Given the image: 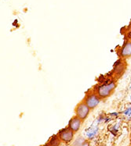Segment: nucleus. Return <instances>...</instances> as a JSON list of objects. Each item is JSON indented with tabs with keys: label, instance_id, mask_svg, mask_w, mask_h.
Masks as SVG:
<instances>
[{
	"label": "nucleus",
	"instance_id": "obj_3",
	"mask_svg": "<svg viewBox=\"0 0 131 146\" xmlns=\"http://www.w3.org/2000/svg\"><path fill=\"white\" fill-rule=\"evenodd\" d=\"M90 110H91L87 106V104L83 101H82L76 106L75 109V116L84 121L89 116Z\"/></svg>",
	"mask_w": 131,
	"mask_h": 146
},
{
	"label": "nucleus",
	"instance_id": "obj_12",
	"mask_svg": "<svg viewBox=\"0 0 131 146\" xmlns=\"http://www.w3.org/2000/svg\"><path fill=\"white\" fill-rule=\"evenodd\" d=\"M79 146H89V142L88 141L86 140L85 141H84L83 143L82 144V145H80Z\"/></svg>",
	"mask_w": 131,
	"mask_h": 146
},
{
	"label": "nucleus",
	"instance_id": "obj_1",
	"mask_svg": "<svg viewBox=\"0 0 131 146\" xmlns=\"http://www.w3.org/2000/svg\"><path fill=\"white\" fill-rule=\"evenodd\" d=\"M116 88V83L114 81H111L101 84L96 85L93 88V91L98 95L100 98L104 99L109 97L113 93Z\"/></svg>",
	"mask_w": 131,
	"mask_h": 146
},
{
	"label": "nucleus",
	"instance_id": "obj_7",
	"mask_svg": "<svg viewBox=\"0 0 131 146\" xmlns=\"http://www.w3.org/2000/svg\"><path fill=\"white\" fill-rule=\"evenodd\" d=\"M126 67V64L124 63L123 60L122 59L119 60V62L116 63V66L114 67V74L116 76H121L122 74H123V73L125 71Z\"/></svg>",
	"mask_w": 131,
	"mask_h": 146
},
{
	"label": "nucleus",
	"instance_id": "obj_5",
	"mask_svg": "<svg viewBox=\"0 0 131 146\" xmlns=\"http://www.w3.org/2000/svg\"><path fill=\"white\" fill-rule=\"evenodd\" d=\"M119 56L122 60H126L131 57V40L128 39L120 48L119 52Z\"/></svg>",
	"mask_w": 131,
	"mask_h": 146
},
{
	"label": "nucleus",
	"instance_id": "obj_6",
	"mask_svg": "<svg viewBox=\"0 0 131 146\" xmlns=\"http://www.w3.org/2000/svg\"><path fill=\"white\" fill-rule=\"evenodd\" d=\"M82 123H83V120L79 119L78 116H75L69 120V126H68V127H69V128L71 129L73 132L75 133V132L79 131V130L80 129Z\"/></svg>",
	"mask_w": 131,
	"mask_h": 146
},
{
	"label": "nucleus",
	"instance_id": "obj_11",
	"mask_svg": "<svg viewBox=\"0 0 131 146\" xmlns=\"http://www.w3.org/2000/svg\"><path fill=\"white\" fill-rule=\"evenodd\" d=\"M124 113H125V115L126 116H128V117L130 116V117L131 116V108H130V109H128V110H126V111Z\"/></svg>",
	"mask_w": 131,
	"mask_h": 146
},
{
	"label": "nucleus",
	"instance_id": "obj_4",
	"mask_svg": "<svg viewBox=\"0 0 131 146\" xmlns=\"http://www.w3.org/2000/svg\"><path fill=\"white\" fill-rule=\"evenodd\" d=\"M74 133L75 132H73L68 127L63 129V130L60 131L58 134H57V136L59 137L60 140L61 141H64L65 143H69V142L72 141L73 137H74Z\"/></svg>",
	"mask_w": 131,
	"mask_h": 146
},
{
	"label": "nucleus",
	"instance_id": "obj_9",
	"mask_svg": "<svg viewBox=\"0 0 131 146\" xmlns=\"http://www.w3.org/2000/svg\"><path fill=\"white\" fill-rule=\"evenodd\" d=\"M97 131H98V127H97L90 128L89 131L87 132V137L89 138V139H91V138H93V137H94L96 136V134H97Z\"/></svg>",
	"mask_w": 131,
	"mask_h": 146
},
{
	"label": "nucleus",
	"instance_id": "obj_2",
	"mask_svg": "<svg viewBox=\"0 0 131 146\" xmlns=\"http://www.w3.org/2000/svg\"><path fill=\"white\" fill-rule=\"evenodd\" d=\"M101 98H100L98 95L93 90L91 92H89L86 94L83 102L91 110H93L98 106L99 103L101 102Z\"/></svg>",
	"mask_w": 131,
	"mask_h": 146
},
{
	"label": "nucleus",
	"instance_id": "obj_8",
	"mask_svg": "<svg viewBox=\"0 0 131 146\" xmlns=\"http://www.w3.org/2000/svg\"><path fill=\"white\" fill-rule=\"evenodd\" d=\"M60 143V140L59 137L57 135H55L54 137H52V138L50 140L48 146H59Z\"/></svg>",
	"mask_w": 131,
	"mask_h": 146
},
{
	"label": "nucleus",
	"instance_id": "obj_10",
	"mask_svg": "<svg viewBox=\"0 0 131 146\" xmlns=\"http://www.w3.org/2000/svg\"><path fill=\"white\" fill-rule=\"evenodd\" d=\"M85 141H86V140H85V139H84L83 137H78L77 139L75 141L74 143H73V145H73V146H79L80 145H82V144Z\"/></svg>",
	"mask_w": 131,
	"mask_h": 146
}]
</instances>
